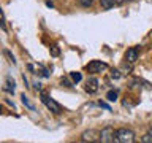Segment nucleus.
<instances>
[{
    "label": "nucleus",
    "mask_w": 152,
    "mask_h": 143,
    "mask_svg": "<svg viewBox=\"0 0 152 143\" xmlns=\"http://www.w3.org/2000/svg\"><path fill=\"white\" fill-rule=\"evenodd\" d=\"M41 102L45 103L52 113H56V114H59V113H60V105L57 103V102H54V100H52L51 97H48L46 94H41Z\"/></svg>",
    "instance_id": "nucleus-4"
},
{
    "label": "nucleus",
    "mask_w": 152,
    "mask_h": 143,
    "mask_svg": "<svg viewBox=\"0 0 152 143\" xmlns=\"http://www.w3.org/2000/svg\"><path fill=\"white\" fill-rule=\"evenodd\" d=\"M52 54H54V56L59 54V51H57V48H56V46H54V49H52Z\"/></svg>",
    "instance_id": "nucleus-17"
},
{
    "label": "nucleus",
    "mask_w": 152,
    "mask_h": 143,
    "mask_svg": "<svg viewBox=\"0 0 152 143\" xmlns=\"http://www.w3.org/2000/svg\"><path fill=\"white\" fill-rule=\"evenodd\" d=\"M119 73H121L119 70H113L111 72V76H113V78H121V75H119Z\"/></svg>",
    "instance_id": "nucleus-16"
},
{
    "label": "nucleus",
    "mask_w": 152,
    "mask_h": 143,
    "mask_svg": "<svg viewBox=\"0 0 152 143\" xmlns=\"http://www.w3.org/2000/svg\"><path fill=\"white\" fill-rule=\"evenodd\" d=\"M124 0H100V5H102L103 10H109L113 7H116V5H121Z\"/></svg>",
    "instance_id": "nucleus-8"
},
{
    "label": "nucleus",
    "mask_w": 152,
    "mask_h": 143,
    "mask_svg": "<svg viewBox=\"0 0 152 143\" xmlns=\"http://www.w3.org/2000/svg\"><path fill=\"white\" fill-rule=\"evenodd\" d=\"M140 140L142 143H152V133H146V135H142Z\"/></svg>",
    "instance_id": "nucleus-11"
},
{
    "label": "nucleus",
    "mask_w": 152,
    "mask_h": 143,
    "mask_svg": "<svg viewBox=\"0 0 152 143\" xmlns=\"http://www.w3.org/2000/svg\"><path fill=\"white\" fill-rule=\"evenodd\" d=\"M70 76H71V80H73L75 83H79V81L83 80V76H81V73H79V72H71V73H70Z\"/></svg>",
    "instance_id": "nucleus-9"
},
{
    "label": "nucleus",
    "mask_w": 152,
    "mask_h": 143,
    "mask_svg": "<svg viewBox=\"0 0 152 143\" xmlns=\"http://www.w3.org/2000/svg\"><path fill=\"white\" fill-rule=\"evenodd\" d=\"M100 138V132L98 130H94V129H90V130H86L83 135H81V140L83 142H95Z\"/></svg>",
    "instance_id": "nucleus-7"
},
{
    "label": "nucleus",
    "mask_w": 152,
    "mask_h": 143,
    "mask_svg": "<svg viewBox=\"0 0 152 143\" xmlns=\"http://www.w3.org/2000/svg\"><path fill=\"white\" fill-rule=\"evenodd\" d=\"M92 2H94V0H81V5L87 8V7H90V5H92Z\"/></svg>",
    "instance_id": "nucleus-15"
},
{
    "label": "nucleus",
    "mask_w": 152,
    "mask_h": 143,
    "mask_svg": "<svg viewBox=\"0 0 152 143\" xmlns=\"http://www.w3.org/2000/svg\"><path fill=\"white\" fill-rule=\"evenodd\" d=\"M135 140H136L135 132L132 129H125V127L117 129L116 135H114V142H117V143H133Z\"/></svg>",
    "instance_id": "nucleus-1"
},
{
    "label": "nucleus",
    "mask_w": 152,
    "mask_h": 143,
    "mask_svg": "<svg viewBox=\"0 0 152 143\" xmlns=\"http://www.w3.org/2000/svg\"><path fill=\"white\" fill-rule=\"evenodd\" d=\"M84 89H86V92H89V94L97 92V91H98V80H97V78H94V76H90V78L86 81Z\"/></svg>",
    "instance_id": "nucleus-6"
},
{
    "label": "nucleus",
    "mask_w": 152,
    "mask_h": 143,
    "mask_svg": "<svg viewBox=\"0 0 152 143\" xmlns=\"http://www.w3.org/2000/svg\"><path fill=\"white\" fill-rule=\"evenodd\" d=\"M0 26H2L3 30H7V26H5V19H3V13H2V10H0Z\"/></svg>",
    "instance_id": "nucleus-14"
},
{
    "label": "nucleus",
    "mask_w": 152,
    "mask_h": 143,
    "mask_svg": "<svg viewBox=\"0 0 152 143\" xmlns=\"http://www.w3.org/2000/svg\"><path fill=\"white\" fill-rule=\"evenodd\" d=\"M114 135H116V130L113 127H104L100 130V138L98 142H103V143H111L114 142Z\"/></svg>",
    "instance_id": "nucleus-3"
},
{
    "label": "nucleus",
    "mask_w": 152,
    "mask_h": 143,
    "mask_svg": "<svg viewBox=\"0 0 152 143\" xmlns=\"http://www.w3.org/2000/svg\"><path fill=\"white\" fill-rule=\"evenodd\" d=\"M21 99H22V103H24V105H27V107L30 108V110H33V105L28 102V99L26 97V94H22V95H21Z\"/></svg>",
    "instance_id": "nucleus-12"
},
{
    "label": "nucleus",
    "mask_w": 152,
    "mask_h": 143,
    "mask_svg": "<svg viewBox=\"0 0 152 143\" xmlns=\"http://www.w3.org/2000/svg\"><path fill=\"white\" fill-rule=\"evenodd\" d=\"M106 99L109 100V102H116L117 100V92L116 91H109V92L106 94Z\"/></svg>",
    "instance_id": "nucleus-10"
},
{
    "label": "nucleus",
    "mask_w": 152,
    "mask_h": 143,
    "mask_svg": "<svg viewBox=\"0 0 152 143\" xmlns=\"http://www.w3.org/2000/svg\"><path fill=\"white\" fill-rule=\"evenodd\" d=\"M7 86H8L7 89L10 91V92H14V83L11 84V78H8V80H7Z\"/></svg>",
    "instance_id": "nucleus-13"
},
{
    "label": "nucleus",
    "mask_w": 152,
    "mask_h": 143,
    "mask_svg": "<svg viewBox=\"0 0 152 143\" xmlns=\"http://www.w3.org/2000/svg\"><path fill=\"white\" fill-rule=\"evenodd\" d=\"M106 69H108V65L102 60H92L86 65V70H87L89 73H102V72H104Z\"/></svg>",
    "instance_id": "nucleus-2"
},
{
    "label": "nucleus",
    "mask_w": 152,
    "mask_h": 143,
    "mask_svg": "<svg viewBox=\"0 0 152 143\" xmlns=\"http://www.w3.org/2000/svg\"><path fill=\"white\" fill-rule=\"evenodd\" d=\"M138 56H140V46H133L127 51L125 60L128 62V64H135V62L138 60Z\"/></svg>",
    "instance_id": "nucleus-5"
}]
</instances>
